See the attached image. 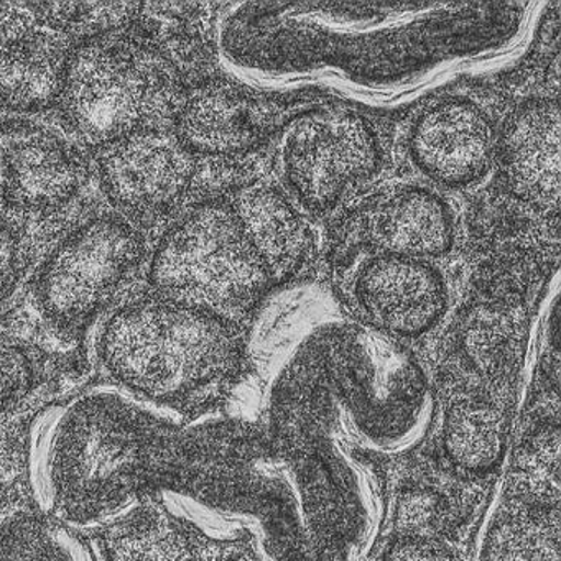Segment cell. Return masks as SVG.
Segmentation results:
<instances>
[{
	"label": "cell",
	"instance_id": "cell-1",
	"mask_svg": "<svg viewBox=\"0 0 561 561\" xmlns=\"http://www.w3.org/2000/svg\"><path fill=\"white\" fill-rule=\"evenodd\" d=\"M150 481L173 520L257 561H366L386 522L380 472L351 471L272 426L186 430Z\"/></svg>",
	"mask_w": 561,
	"mask_h": 561
},
{
	"label": "cell",
	"instance_id": "cell-2",
	"mask_svg": "<svg viewBox=\"0 0 561 561\" xmlns=\"http://www.w3.org/2000/svg\"><path fill=\"white\" fill-rule=\"evenodd\" d=\"M436 402L420 367L379 331L321 334L285 367L271 397V426L351 471L422 445Z\"/></svg>",
	"mask_w": 561,
	"mask_h": 561
},
{
	"label": "cell",
	"instance_id": "cell-3",
	"mask_svg": "<svg viewBox=\"0 0 561 561\" xmlns=\"http://www.w3.org/2000/svg\"><path fill=\"white\" fill-rule=\"evenodd\" d=\"M167 442L163 420L117 390H88L54 403L28 432L35 505L70 527L119 517L152 479Z\"/></svg>",
	"mask_w": 561,
	"mask_h": 561
},
{
	"label": "cell",
	"instance_id": "cell-4",
	"mask_svg": "<svg viewBox=\"0 0 561 561\" xmlns=\"http://www.w3.org/2000/svg\"><path fill=\"white\" fill-rule=\"evenodd\" d=\"M98 353L127 392L176 410L221 397L242 363L241 343L228 321L162 298L114 313Z\"/></svg>",
	"mask_w": 561,
	"mask_h": 561
},
{
	"label": "cell",
	"instance_id": "cell-5",
	"mask_svg": "<svg viewBox=\"0 0 561 561\" xmlns=\"http://www.w3.org/2000/svg\"><path fill=\"white\" fill-rule=\"evenodd\" d=\"M179 100L175 67L152 42L110 32L71 51L58 104L78 139L106 147L157 129Z\"/></svg>",
	"mask_w": 561,
	"mask_h": 561
},
{
	"label": "cell",
	"instance_id": "cell-6",
	"mask_svg": "<svg viewBox=\"0 0 561 561\" xmlns=\"http://www.w3.org/2000/svg\"><path fill=\"white\" fill-rule=\"evenodd\" d=\"M149 277L157 298L228 323L248 313L271 280L231 205L219 202L196 206L165 232Z\"/></svg>",
	"mask_w": 561,
	"mask_h": 561
},
{
	"label": "cell",
	"instance_id": "cell-7",
	"mask_svg": "<svg viewBox=\"0 0 561 561\" xmlns=\"http://www.w3.org/2000/svg\"><path fill=\"white\" fill-rule=\"evenodd\" d=\"M142 255V236L126 218H91L42 265L34 290L38 310L58 333L77 336L106 307Z\"/></svg>",
	"mask_w": 561,
	"mask_h": 561
},
{
	"label": "cell",
	"instance_id": "cell-8",
	"mask_svg": "<svg viewBox=\"0 0 561 561\" xmlns=\"http://www.w3.org/2000/svg\"><path fill=\"white\" fill-rule=\"evenodd\" d=\"M275 160L301 205L327 213L376 175L380 150L363 117L340 107H318L282 129Z\"/></svg>",
	"mask_w": 561,
	"mask_h": 561
},
{
	"label": "cell",
	"instance_id": "cell-9",
	"mask_svg": "<svg viewBox=\"0 0 561 561\" xmlns=\"http://www.w3.org/2000/svg\"><path fill=\"white\" fill-rule=\"evenodd\" d=\"M192 153L176 136L142 130L104 147L101 185L127 218L153 221L175 209L193 179Z\"/></svg>",
	"mask_w": 561,
	"mask_h": 561
},
{
	"label": "cell",
	"instance_id": "cell-10",
	"mask_svg": "<svg viewBox=\"0 0 561 561\" xmlns=\"http://www.w3.org/2000/svg\"><path fill=\"white\" fill-rule=\"evenodd\" d=\"M351 295L370 328L387 336H420L438 323L446 308L445 284L435 268L383 252L360 264Z\"/></svg>",
	"mask_w": 561,
	"mask_h": 561
},
{
	"label": "cell",
	"instance_id": "cell-11",
	"mask_svg": "<svg viewBox=\"0 0 561 561\" xmlns=\"http://www.w3.org/2000/svg\"><path fill=\"white\" fill-rule=\"evenodd\" d=\"M410 156L423 175L445 186H465L488 172L494 134L481 110L465 100H445L420 114L409 139Z\"/></svg>",
	"mask_w": 561,
	"mask_h": 561
},
{
	"label": "cell",
	"instance_id": "cell-12",
	"mask_svg": "<svg viewBox=\"0 0 561 561\" xmlns=\"http://www.w3.org/2000/svg\"><path fill=\"white\" fill-rule=\"evenodd\" d=\"M560 111L553 101H531L508 121L499 147L511 195L557 215L560 205Z\"/></svg>",
	"mask_w": 561,
	"mask_h": 561
},
{
	"label": "cell",
	"instance_id": "cell-13",
	"mask_svg": "<svg viewBox=\"0 0 561 561\" xmlns=\"http://www.w3.org/2000/svg\"><path fill=\"white\" fill-rule=\"evenodd\" d=\"M81 162L60 137L41 127L8 134L2 147V182L12 205L50 211L67 205L81 186Z\"/></svg>",
	"mask_w": 561,
	"mask_h": 561
},
{
	"label": "cell",
	"instance_id": "cell-14",
	"mask_svg": "<svg viewBox=\"0 0 561 561\" xmlns=\"http://www.w3.org/2000/svg\"><path fill=\"white\" fill-rule=\"evenodd\" d=\"M70 55L65 42L41 25H0V104L38 113L58 103Z\"/></svg>",
	"mask_w": 561,
	"mask_h": 561
},
{
	"label": "cell",
	"instance_id": "cell-15",
	"mask_svg": "<svg viewBox=\"0 0 561 561\" xmlns=\"http://www.w3.org/2000/svg\"><path fill=\"white\" fill-rule=\"evenodd\" d=\"M369 236L383 254L438 257L455 238L448 206L428 190L407 188L377 203L369 216Z\"/></svg>",
	"mask_w": 561,
	"mask_h": 561
},
{
	"label": "cell",
	"instance_id": "cell-16",
	"mask_svg": "<svg viewBox=\"0 0 561 561\" xmlns=\"http://www.w3.org/2000/svg\"><path fill=\"white\" fill-rule=\"evenodd\" d=\"M176 139L190 153L234 157L257 140V127L244 98L228 84L196 88L176 110Z\"/></svg>",
	"mask_w": 561,
	"mask_h": 561
},
{
	"label": "cell",
	"instance_id": "cell-17",
	"mask_svg": "<svg viewBox=\"0 0 561 561\" xmlns=\"http://www.w3.org/2000/svg\"><path fill=\"white\" fill-rule=\"evenodd\" d=\"M232 211L272 277L297 271L310 252V232L294 206L272 186L249 185L236 195Z\"/></svg>",
	"mask_w": 561,
	"mask_h": 561
},
{
	"label": "cell",
	"instance_id": "cell-18",
	"mask_svg": "<svg viewBox=\"0 0 561 561\" xmlns=\"http://www.w3.org/2000/svg\"><path fill=\"white\" fill-rule=\"evenodd\" d=\"M511 415L484 397L461 399L449 407L443 423V449L453 466L471 474L492 471L507 449Z\"/></svg>",
	"mask_w": 561,
	"mask_h": 561
},
{
	"label": "cell",
	"instance_id": "cell-19",
	"mask_svg": "<svg viewBox=\"0 0 561 561\" xmlns=\"http://www.w3.org/2000/svg\"><path fill=\"white\" fill-rule=\"evenodd\" d=\"M456 353L465 366L488 379L514 373L524 347L520 314L505 304H476L456 327Z\"/></svg>",
	"mask_w": 561,
	"mask_h": 561
},
{
	"label": "cell",
	"instance_id": "cell-20",
	"mask_svg": "<svg viewBox=\"0 0 561 561\" xmlns=\"http://www.w3.org/2000/svg\"><path fill=\"white\" fill-rule=\"evenodd\" d=\"M484 561H560V514L554 505L524 502L499 515Z\"/></svg>",
	"mask_w": 561,
	"mask_h": 561
},
{
	"label": "cell",
	"instance_id": "cell-21",
	"mask_svg": "<svg viewBox=\"0 0 561 561\" xmlns=\"http://www.w3.org/2000/svg\"><path fill=\"white\" fill-rule=\"evenodd\" d=\"M0 561H93L77 537L24 508H0Z\"/></svg>",
	"mask_w": 561,
	"mask_h": 561
},
{
	"label": "cell",
	"instance_id": "cell-22",
	"mask_svg": "<svg viewBox=\"0 0 561 561\" xmlns=\"http://www.w3.org/2000/svg\"><path fill=\"white\" fill-rule=\"evenodd\" d=\"M478 219V241L484 254L497 257L502 264L525 262L538 245L537 226L531 211L537 209L515 196L485 203Z\"/></svg>",
	"mask_w": 561,
	"mask_h": 561
},
{
	"label": "cell",
	"instance_id": "cell-23",
	"mask_svg": "<svg viewBox=\"0 0 561 561\" xmlns=\"http://www.w3.org/2000/svg\"><path fill=\"white\" fill-rule=\"evenodd\" d=\"M110 561H195L176 525L157 514L130 518L107 541Z\"/></svg>",
	"mask_w": 561,
	"mask_h": 561
},
{
	"label": "cell",
	"instance_id": "cell-24",
	"mask_svg": "<svg viewBox=\"0 0 561 561\" xmlns=\"http://www.w3.org/2000/svg\"><path fill=\"white\" fill-rule=\"evenodd\" d=\"M560 428L558 423L537 426L515 453L514 472L518 484L531 494V504L558 507Z\"/></svg>",
	"mask_w": 561,
	"mask_h": 561
},
{
	"label": "cell",
	"instance_id": "cell-25",
	"mask_svg": "<svg viewBox=\"0 0 561 561\" xmlns=\"http://www.w3.org/2000/svg\"><path fill=\"white\" fill-rule=\"evenodd\" d=\"M37 373L28 351L8 334L0 333V423L27 399Z\"/></svg>",
	"mask_w": 561,
	"mask_h": 561
},
{
	"label": "cell",
	"instance_id": "cell-26",
	"mask_svg": "<svg viewBox=\"0 0 561 561\" xmlns=\"http://www.w3.org/2000/svg\"><path fill=\"white\" fill-rule=\"evenodd\" d=\"M22 254L18 236L0 219V307L11 298L21 278Z\"/></svg>",
	"mask_w": 561,
	"mask_h": 561
},
{
	"label": "cell",
	"instance_id": "cell-27",
	"mask_svg": "<svg viewBox=\"0 0 561 561\" xmlns=\"http://www.w3.org/2000/svg\"><path fill=\"white\" fill-rule=\"evenodd\" d=\"M382 561H459L453 551L426 537L400 538L387 548Z\"/></svg>",
	"mask_w": 561,
	"mask_h": 561
},
{
	"label": "cell",
	"instance_id": "cell-28",
	"mask_svg": "<svg viewBox=\"0 0 561 561\" xmlns=\"http://www.w3.org/2000/svg\"><path fill=\"white\" fill-rule=\"evenodd\" d=\"M442 508V499L433 492H412L400 505V520L410 527H432Z\"/></svg>",
	"mask_w": 561,
	"mask_h": 561
},
{
	"label": "cell",
	"instance_id": "cell-29",
	"mask_svg": "<svg viewBox=\"0 0 561 561\" xmlns=\"http://www.w3.org/2000/svg\"><path fill=\"white\" fill-rule=\"evenodd\" d=\"M228 561H257L248 550L238 551Z\"/></svg>",
	"mask_w": 561,
	"mask_h": 561
}]
</instances>
